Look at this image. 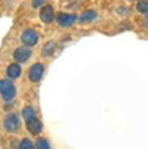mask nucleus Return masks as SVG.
Returning <instances> with one entry per match:
<instances>
[{
    "instance_id": "dca6fc26",
    "label": "nucleus",
    "mask_w": 148,
    "mask_h": 149,
    "mask_svg": "<svg viewBox=\"0 0 148 149\" xmlns=\"http://www.w3.org/2000/svg\"><path fill=\"white\" fill-rule=\"evenodd\" d=\"M43 2H45V0H33V8L41 6V5H43Z\"/></svg>"
},
{
    "instance_id": "f3484780",
    "label": "nucleus",
    "mask_w": 148,
    "mask_h": 149,
    "mask_svg": "<svg viewBox=\"0 0 148 149\" xmlns=\"http://www.w3.org/2000/svg\"><path fill=\"white\" fill-rule=\"evenodd\" d=\"M144 25H147V27H148V18H145V19H144Z\"/></svg>"
},
{
    "instance_id": "6e6552de",
    "label": "nucleus",
    "mask_w": 148,
    "mask_h": 149,
    "mask_svg": "<svg viewBox=\"0 0 148 149\" xmlns=\"http://www.w3.org/2000/svg\"><path fill=\"white\" fill-rule=\"evenodd\" d=\"M27 130L30 132V134L39 136V134H41V132H43V123H41L40 120H37V118H34L33 121L27 123Z\"/></svg>"
},
{
    "instance_id": "f03ea898",
    "label": "nucleus",
    "mask_w": 148,
    "mask_h": 149,
    "mask_svg": "<svg viewBox=\"0 0 148 149\" xmlns=\"http://www.w3.org/2000/svg\"><path fill=\"white\" fill-rule=\"evenodd\" d=\"M0 95H2L3 100L9 102L15 97L16 95V87H15V84L11 78H3V80H0Z\"/></svg>"
},
{
    "instance_id": "7ed1b4c3",
    "label": "nucleus",
    "mask_w": 148,
    "mask_h": 149,
    "mask_svg": "<svg viewBox=\"0 0 148 149\" xmlns=\"http://www.w3.org/2000/svg\"><path fill=\"white\" fill-rule=\"evenodd\" d=\"M39 33L33 28H27L22 31V34H21V43H22L24 46H28V47H33L39 43Z\"/></svg>"
},
{
    "instance_id": "f257e3e1",
    "label": "nucleus",
    "mask_w": 148,
    "mask_h": 149,
    "mask_svg": "<svg viewBox=\"0 0 148 149\" xmlns=\"http://www.w3.org/2000/svg\"><path fill=\"white\" fill-rule=\"evenodd\" d=\"M3 130L8 133H16L21 130V117L15 112L6 114L3 118Z\"/></svg>"
},
{
    "instance_id": "9d476101",
    "label": "nucleus",
    "mask_w": 148,
    "mask_h": 149,
    "mask_svg": "<svg viewBox=\"0 0 148 149\" xmlns=\"http://www.w3.org/2000/svg\"><path fill=\"white\" fill-rule=\"evenodd\" d=\"M21 117L24 118V121L27 124V123H30L36 118V109L33 108V106H24L22 111H21Z\"/></svg>"
},
{
    "instance_id": "f8f14e48",
    "label": "nucleus",
    "mask_w": 148,
    "mask_h": 149,
    "mask_svg": "<svg viewBox=\"0 0 148 149\" xmlns=\"http://www.w3.org/2000/svg\"><path fill=\"white\" fill-rule=\"evenodd\" d=\"M36 149H51V143L46 137H37L36 140Z\"/></svg>"
},
{
    "instance_id": "9b49d317",
    "label": "nucleus",
    "mask_w": 148,
    "mask_h": 149,
    "mask_svg": "<svg viewBox=\"0 0 148 149\" xmlns=\"http://www.w3.org/2000/svg\"><path fill=\"white\" fill-rule=\"evenodd\" d=\"M93 19H96V12L95 10H84L77 16V21H80V22H92Z\"/></svg>"
},
{
    "instance_id": "ddd939ff",
    "label": "nucleus",
    "mask_w": 148,
    "mask_h": 149,
    "mask_svg": "<svg viewBox=\"0 0 148 149\" xmlns=\"http://www.w3.org/2000/svg\"><path fill=\"white\" fill-rule=\"evenodd\" d=\"M18 149H36V145L30 140V139H21L18 143Z\"/></svg>"
},
{
    "instance_id": "2eb2a0df",
    "label": "nucleus",
    "mask_w": 148,
    "mask_h": 149,
    "mask_svg": "<svg viewBox=\"0 0 148 149\" xmlns=\"http://www.w3.org/2000/svg\"><path fill=\"white\" fill-rule=\"evenodd\" d=\"M136 10L139 13H148V0H139L136 3Z\"/></svg>"
},
{
    "instance_id": "39448f33",
    "label": "nucleus",
    "mask_w": 148,
    "mask_h": 149,
    "mask_svg": "<svg viewBox=\"0 0 148 149\" xmlns=\"http://www.w3.org/2000/svg\"><path fill=\"white\" fill-rule=\"evenodd\" d=\"M33 56V52H31V47L28 46H19L13 50V59L18 62V63H25L27 61H30V58Z\"/></svg>"
},
{
    "instance_id": "423d86ee",
    "label": "nucleus",
    "mask_w": 148,
    "mask_h": 149,
    "mask_svg": "<svg viewBox=\"0 0 148 149\" xmlns=\"http://www.w3.org/2000/svg\"><path fill=\"white\" fill-rule=\"evenodd\" d=\"M76 21H77V16H76V15H73V13L61 12V13H58V15H56V22H58V25L64 27V28L74 25Z\"/></svg>"
},
{
    "instance_id": "1a4fd4ad",
    "label": "nucleus",
    "mask_w": 148,
    "mask_h": 149,
    "mask_svg": "<svg viewBox=\"0 0 148 149\" xmlns=\"http://www.w3.org/2000/svg\"><path fill=\"white\" fill-rule=\"evenodd\" d=\"M21 74H22V70H21V67H19L18 62L8 65V68H6V75H8V78L15 80V78H19Z\"/></svg>"
},
{
    "instance_id": "4468645a",
    "label": "nucleus",
    "mask_w": 148,
    "mask_h": 149,
    "mask_svg": "<svg viewBox=\"0 0 148 149\" xmlns=\"http://www.w3.org/2000/svg\"><path fill=\"white\" fill-rule=\"evenodd\" d=\"M55 50V43L53 41H48V43L45 45L43 50H41V53H43V56H51Z\"/></svg>"
},
{
    "instance_id": "20e7f679",
    "label": "nucleus",
    "mask_w": 148,
    "mask_h": 149,
    "mask_svg": "<svg viewBox=\"0 0 148 149\" xmlns=\"http://www.w3.org/2000/svg\"><path fill=\"white\" fill-rule=\"evenodd\" d=\"M43 74H45V65L37 62V63H33V65L28 68L27 77L31 83H39L41 78H43Z\"/></svg>"
},
{
    "instance_id": "0eeeda50",
    "label": "nucleus",
    "mask_w": 148,
    "mask_h": 149,
    "mask_svg": "<svg viewBox=\"0 0 148 149\" xmlns=\"http://www.w3.org/2000/svg\"><path fill=\"white\" fill-rule=\"evenodd\" d=\"M40 19L43 21L45 24H51L55 21V12H53V8L49 6V5H45L43 8L40 9V13H39Z\"/></svg>"
}]
</instances>
